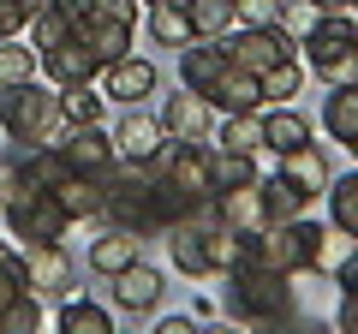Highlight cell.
Segmentation results:
<instances>
[{
    "instance_id": "obj_29",
    "label": "cell",
    "mask_w": 358,
    "mask_h": 334,
    "mask_svg": "<svg viewBox=\"0 0 358 334\" xmlns=\"http://www.w3.org/2000/svg\"><path fill=\"white\" fill-rule=\"evenodd\" d=\"M102 108H108L102 84H66V90H60V114H66V126H102Z\"/></svg>"
},
{
    "instance_id": "obj_44",
    "label": "cell",
    "mask_w": 358,
    "mask_h": 334,
    "mask_svg": "<svg viewBox=\"0 0 358 334\" xmlns=\"http://www.w3.org/2000/svg\"><path fill=\"white\" fill-rule=\"evenodd\" d=\"M346 13H352V18H358V0H346Z\"/></svg>"
},
{
    "instance_id": "obj_2",
    "label": "cell",
    "mask_w": 358,
    "mask_h": 334,
    "mask_svg": "<svg viewBox=\"0 0 358 334\" xmlns=\"http://www.w3.org/2000/svg\"><path fill=\"white\" fill-rule=\"evenodd\" d=\"M0 131L18 143V150H42V143H60L66 114H60V90L54 84H6L0 90Z\"/></svg>"
},
{
    "instance_id": "obj_11",
    "label": "cell",
    "mask_w": 358,
    "mask_h": 334,
    "mask_svg": "<svg viewBox=\"0 0 358 334\" xmlns=\"http://www.w3.org/2000/svg\"><path fill=\"white\" fill-rule=\"evenodd\" d=\"M155 119H162V131H167V138L215 143V119H221V114H215V108H209L197 90H179V96H167V102H162V114H155Z\"/></svg>"
},
{
    "instance_id": "obj_39",
    "label": "cell",
    "mask_w": 358,
    "mask_h": 334,
    "mask_svg": "<svg viewBox=\"0 0 358 334\" xmlns=\"http://www.w3.org/2000/svg\"><path fill=\"white\" fill-rule=\"evenodd\" d=\"M334 322H341L346 334H358V293H341V317Z\"/></svg>"
},
{
    "instance_id": "obj_22",
    "label": "cell",
    "mask_w": 358,
    "mask_h": 334,
    "mask_svg": "<svg viewBox=\"0 0 358 334\" xmlns=\"http://www.w3.org/2000/svg\"><path fill=\"white\" fill-rule=\"evenodd\" d=\"M257 203H263V227H293L299 215H305V203L293 197V185L281 180V173H257Z\"/></svg>"
},
{
    "instance_id": "obj_5",
    "label": "cell",
    "mask_w": 358,
    "mask_h": 334,
    "mask_svg": "<svg viewBox=\"0 0 358 334\" xmlns=\"http://www.w3.org/2000/svg\"><path fill=\"white\" fill-rule=\"evenodd\" d=\"M221 48H227V60L245 66V72H268L275 60L299 54V42L287 36L281 24H233L227 36H221Z\"/></svg>"
},
{
    "instance_id": "obj_4",
    "label": "cell",
    "mask_w": 358,
    "mask_h": 334,
    "mask_svg": "<svg viewBox=\"0 0 358 334\" xmlns=\"http://www.w3.org/2000/svg\"><path fill=\"white\" fill-rule=\"evenodd\" d=\"M0 215H6V227H13L18 245L66 239V227H72V215H66V209L54 203L48 191H36V185H6V197H0Z\"/></svg>"
},
{
    "instance_id": "obj_36",
    "label": "cell",
    "mask_w": 358,
    "mask_h": 334,
    "mask_svg": "<svg viewBox=\"0 0 358 334\" xmlns=\"http://www.w3.org/2000/svg\"><path fill=\"white\" fill-rule=\"evenodd\" d=\"M90 13H96V18H114V24H131V30H138V18H143V0H90Z\"/></svg>"
},
{
    "instance_id": "obj_38",
    "label": "cell",
    "mask_w": 358,
    "mask_h": 334,
    "mask_svg": "<svg viewBox=\"0 0 358 334\" xmlns=\"http://www.w3.org/2000/svg\"><path fill=\"white\" fill-rule=\"evenodd\" d=\"M155 334H197V317H155Z\"/></svg>"
},
{
    "instance_id": "obj_26",
    "label": "cell",
    "mask_w": 358,
    "mask_h": 334,
    "mask_svg": "<svg viewBox=\"0 0 358 334\" xmlns=\"http://www.w3.org/2000/svg\"><path fill=\"white\" fill-rule=\"evenodd\" d=\"M215 215L239 233H257L263 227V203H257V180L251 185H233V191H215Z\"/></svg>"
},
{
    "instance_id": "obj_30",
    "label": "cell",
    "mask_w": 358,
    "mask_h": 334,
    "mask_svg": "<svg viewBox=\"0 0 358 334\" xmlns=\"http://www.w3.org/2000/svg\"><path fill=\"white\" fill-rule=\"evenodd\" d=\"M245 263V233L227 227V221H215L209 227V275H233Z\"/></svg>"
},
{
    "instance_id": "obj_43",
    "label": "cell",
    "mask_w": 358,
    "mask_h": 334,
    "mask_svg": "<svg viewBox=\"0 0 358 334\" xmlns=\"http://www.w3.org/2000/svg\"><path fill=\"white\" fill-rule=\"evenodd\" d=\"M18 6H24V13H36V6H42V0H18Z\"/></svg>"
},
{
    "instance_id": "obj_32",
    "label": "cell",
    "mask_w": 358,
    "mask_h": 334,
    "mask_svg": "<svg viewBox=\"0 0 358 334\" xmlns=\"http://www.w3.org/2000/svg\"><path fill=\"white\" fill-rule=\"evenodd\" d=\"M36 72H42L36 48H24L18 36L0 42V90H6V84H24V78H36Z\"/></svg>"
},
{
    "instance_id": "obj_15",
    "label": "cell",
    "mask_w": 358,
    "mask_h": 334,
    "mask_svg": "<svg viewBox=\"0 0 358 334\" xmlns=\"http://www.w3.org/2000/svg\"><path fill=\"white\" fill-rule=\"evenodd\" d=\"M143 257V233H126V227H114V221H96V239H90V269L102 275H120L126 263H138Z\"/></svg>"
},
{
    "instance_id": "obj_10",
    "label": "cell",
    "mask_w": 358,
    "mask_h": 334,
    "mask_svg": "<svg viewBox=\"0 0 358 334\" xmlns=\"http://www.w3.org/2000/svg\"><path fill=\"white\" fill-rule=\"evenodd\" d=\"M281 180L293 185V197H299L305 209L322 203V191H329V180H334L322 143H299V150H287V155H281Z\"/></svg>"
},
{
    "instance_id": "obj_37",
    "label": "cell",
    "mask_w": 358,
    "mask_h": 334,
    "mask_svg": "<svg viewBox=\"0 0 358 334\" xmlns=\"http://www.w3.org/2000/svg\"><path fill=\"white\" fill-rule=\"evenodd\" d=\"M24 24H30V13H24V6H18V0H0V42H6V36H18Z\"/></svg>"
},
{
    "instance_id": "obj_27",
    "label": "cell",
    "mask_w": 358,
    "mask_h": 334,
    "mask_svg": "<svg viewBox=\"0 0 358 334\" xmlns=\"http://www.w3.org/2000/svg\"><path fill=\"white\" fill-rule=\"evenodd\" d=\"M257 180V155H239V150H209V197L215 191H233V185H251Z\"/></svg>"
},
{
    "instance_id": "obj_9",
    "label": "cell",
    "mask_w": 358,
    "mask_h": 334,
    "mask_svg": "<svg viewBox=\"0 0 358 334\" xmlns=\"http://www.w3.org/2000/svg\"><path fill=\"white\" fill-rule=\"evenodd\" d=\"M36 60H42V72H48L54 90H66V84H96V78H102V54L90 48V42H78V36L42 48Z\"/></svg>"
},
{
    "instance_id": "obj_24",
    "label": "cell",
    "mask_w": 358,
    "mask_h": 334,
    "mask_svg": "<svg viewBox=\"0 0 358 334\" xmlns=\"http://www.w3.org/2000/svg\"><path fill=\"white\" fill-rule=\"evenodd\" d=\"M60 334H114V310L96 298H60Z\"/></svg>"
},
{
    "instance_id": "obj_12",
    "label": "cell",
    "mask_w": 358,
    "mask_h": 334,
    "mask_svg": "<svg viewBox=\"0 0 358 334\" xmlns=\"http://www.w3.org/2000/svg\"><path fill=\"white\" fill-rule=\"evenodd\" d=\"M54 150H60L66 161L78 167V173H102V180H108V167L120 161V150H114V131H102V126H66Z\"/></svg>"
},
{
    "instance_id": "obj_33",
    "label": "cell",
    "mask_w": 358,
    "mask_h": 334,
    "mask_svg": "<svg viewBox=\"0 0 358 334\" xmlns=\"http://www.w3.org/2000/svg\"><path fill=\"white\" fill-rule=\"evenodd\" d=\"M36 328H42V298L18 293L13 305H6V317H0V334H36Z\"/></svg>"
},
{
    "instance_id": "obj_45",
    "label": "cell",
    "mask_w": 358,
    "mask_h": 334,
    "mask_svg": "<svg viewBox=\"0 0 358 334\" xmlns=\"http://www.w3.org/2000/svg\"><path fill=\"white\" fill-rule=\"evenodd\" d=\"M346 150H352V161H358V138H352V143H346Z\"/></svg>"
},
{
    "instance_id": "obj_34",
    "label": "cell",
    "mask_w": 358,
    "mask_h": 334,
    "mask_svg": "<svg viewBox=\"0 0 358 334\" xmlns=\"http://www.w3.org/2000/svg\"><path fill=\"white\" fill-rule=\"evenodd\" d=\"M317 18H322V13H317V6H310V0H281V30H287V36H293V42L305 36V30L317 24Z\"/></svg>"
},
{
    "instance_id": "obj_20",
    "label": "cell",
    "mask_w": 358,
    "mask_h": 334,
    "mask_svg": "<svg viewBox=\"0 0 358 334\" xmlns=\"http://www.w3.org/2000/svg\"><path fill=\"white\" fill-rule=\"evenodd\" d=\"M72 36H78V42H90V48L102 54V66H108V60H120V54H131V24H114V18H96V13L78 18Z\"/></svg>"
},
{
    "instance_id": "obj_6",
    "label": "cell",
    "mask_w": 358,
    "mask_h": 334,
    "mask_svg": "<svg viewBox=\"0 0 358 334\" xmlns=\"http://www.w3.org/2000/svg\"><path fill=\"white\" fill-rule=\"evenodd\" d=\"M24 251V269H30V293L36 298H72L78 293V269L72 257H66V245L60 239H36V245H18Z\"/></svg>"
},
{
    "instance_id": "obj_17",
    "label": "cell",
    "mask_w": 358,
    "mask_h": 334,
    "mask_svg": "<svg viewBox=\"0 0 358 334\" xmlns=\"http://www.w3.org/2000/svg\"><path fill=\"white\" fill-rule=\"evenodd\" d=\"M299 143H310V119L299 114L293 102H268L263 108V150L287 155V150H299Z\"/></svg>"
},
{
    "instance_id": "obj_3",
    "label": "cell",
    "mask_w": 358,
    "mask_h": 334,
    "mask_svg": "<svg viewBox=\"0 0 358 334\" xmlns=\"http://www.w3.org/2000/svg\"><path fill=\"white\" fill-rule=\"evenodd\" d=\"M299 48H305L310 78H322V84H352L358 78V18L352 13H322L299 36Z\"/></svg>"
},
{
    "instance_id": "obj_1",
    "label": "cell",
    "mask_w": 358,
    "mask_h": 334,
    "mask_svg": "<svg viewBox=\"0 0 358 334\" xmlns=\"http://www.w3.org/2000/svg\"><path fill=\"white\" fill-rule=\"evenodd\" d=\"M221 281H227L221 310H227L239 328H287V322L299 317V305H293V275H275V269H257V263H239V269L221 275Z\"/></svg>"
},
{
    "instance_id": "obj_31",
    "label": "cell",
    "mask_w": 358,
    "mask_h": 334,
    "mask_svg": "<svg viewBox=\"0 0 358 334\" xmlns=\"http://www.w3.org/2000/svg\"><path fill=\"white\" fill-rule=\"evenodd\" d=\"M185 18H192L197 36H227L239 18H233V0H185Z\"/></svg>"
},
{
    "instance_id": "obj_16",
    "label": "cell",
    "mask_w": 358,
    "mask_h": 334,
    "mask_svg": "<svg viewBox=\"0 0 358 334\" xmlns=\"http://www.w3.org/2000/svg\"><path fill=\"white\" fill-rule=\"evenodd\" d=\"M162 239H167V263H173L179 275H192V281H203V275H209V227L179 221V227H167Z\"/></svg>"
},
{
    "instance_id": "obj_23",
    "label": "cell",
    "mask_w": 358,
    "mask_h": 334,
    "mask_svg": "<svg viewBox=\"0 0 358 334\" xmlns=\"http://www.w3.org/2000/svg\"><path fill=\"white\" fill-rule=\"evenodd\" d=\"M215 143L221 150H239V155H257L263 150V108H251V114H221Z\"/></svg>"
},
{
    "instance_id": "obj_41",
    "label": "cell",
    "mask_w": 358,
    "mask_h": 334,
    "mask_svg": "<svg viewBox=\"0 0 358 334\" xmlns=\"http://www.w3.org/2000/svg\"><path fill=\"white\" fill-rule=\"evenodd\" d=\"M317 13H346V0H310Z\"/></svg>"
},
{
    "instance_id": "obj_13",
    "label": "cell",
    "mask_w": 358,
    "mask_h": 334,
    "mask_svg": "<svg viewBox=\"0 0 358 334\" xmlns=\"http://www.w3.org/2000/svg\"><path fill=\"white\" fill-rule=\"evenodd\" d=\"M48 197H54L72 221H102V209H108V180H102V173H78V167H66L60 180L48 185Z\"/></svg>"
},
{
    "instance_id": "obj_25",
    "label": "cell",
    "mask_w": 358,
    "mask_h": 334,
    "mask_svg": "<svg viewBox=\"0 0 358 334\" xmlns=\"http://www.w3.org/2000/svg\"><path fill=\"white\" fill-rule=\"evenodd\" d=\"M305 60H299V54H287V60H275L268 66V72H257V90H263V108L268 102H293L299 90H305Z\"/></svg>"
},
{
    "instance_id": "obj_7",
    "label": "cell",
    "mask_w": 358,
    "mask_h": 334,
    "mask_svg": "<svg viewBox=\"0 0 358 334\" xmlns=\"http://www.w3.org/2000/svg\"><path fill=\"white\" fill-rule=\"evenodd\" d=\"M108 293H114V305L131 310V317H155L162 298H167V275L138 257V263H126L120 275H108Z\"/></svg>"
},
{
    "instance_id": "obj_8",
    "label": "cell",
    "mask_w": 358,
    "mask_h": 334,
    "mask_svg": "<svg viewBox=\"0 0 358 334\" xmlns=\"http://www.w3.org/2000/svg\"><path fill=\"white\" fill-rule=\"evenodd\" d=\"M102 96L108 102H126V108H138V102H150L155 90H162V72H155V60H143V54H120V60H108L102 66Z\"/></svg>"
},
{
    "instance_id": "obj_18",
    "label": "cell",
    "mask_w": 358,
    "mask_h": 334,
    "mask_svg": "<svg viewBox=\"0 0 358 334\" xmlns=\"http://www.w3.org/2000/svg\"><path fill=\"white\" fill-rule=\"evenodd\" d=\"M162 143H167L162 119L138 114V108H131V114L114 126V150H120V155H131V161H155V150H162Z\"/></svg>"
},
{
    "instance_id": "obj_35",
    "label": "cell",
    "mask_w": 358,
    "mask_h": 334,
    "mask_svg": "<svg viewBox=\"0 0 358 334\" xmlns=\"http://www.w3.org/2000/svg\"><path fill=\"white\" fill-rule=\"evenodd\" d=\"M239 24H281V0H233Z\"/></svg>"
},
{
    "instance_id": "obj_19",
    "label": "cell",
    "mask_w": 358,
    "mask_h": 334,
    "mask_svg": "<svg viewBox=\"0 0 358 334\" xmlns=\"http://www.w3.org/2000/svg\"><path fill=\"white\" fill-rule=\"evenodd\" d=\"M322 131H329L334 143L358 138V78L352 84H329V96H322Z\"/></svg>"
},
{
    "instance_id": "obj_21",
    "label": "cell",
    "mask_w": 358,
    "mask_h": 334,
    "mask_svg": "<svg viewBox=\"0 0 358 334\" xmlns=\"http://www.w3.org/2000/svg\"><path fill=\"white\" fill-rule=\"evenodd\" d=\"M143 24H150V36H155V48H185V42L197 36L192 30V18H185V0H155V6H143Z\"/></svg>"
},
{
    "instance_id": "obj_46",
    "label": "cell",
    "mask_w": 358,
    "mask_h": 334,
    "mask_svg": "<svg viewBox=\"0 0 358 334\" xmlns=\"http://www.w3.org/2000/svg\"><path fill=\"white\" fill-rule=\"evenodd\" d=\"M0 197H6V173H0Z\"/></svg>"
},
{
    "instance_id": "obj_47",
    "label": "cell",
    "mask_w": 358,
    "mask_h": 334,
    "mask_svg": "<svg viewBox=\"0 0 358 334\" xmlns=\"http://www.w3.org/2000/svg\"><path fill=\"white\" fill-rule=\"evenodd\" d=\"M143 6H155V0H143Z\"/></svg>"
},
{
    "instance_id": "obj_40",
    "label": "cell",
    "mask_w": 358,
    "mask_h": 334,
    "mask_svg": "<svg viewBox=\"0 0 358 334\" xmlns=\"http://www.w3.org/2000/svg\"><path fill=\"white\" fill-rule=\"evenodd\" d=\"M48 6H54V13H66V24H78V18L90 13V0H48Z\"/></svg>"
},
{
    "instance_id": "obj_42",
    "label": "cell",
    "mask_w": 358,
    "mask_h": 334,
    "mask_svg": "<svg viewBox=\"0 0 358 334\" xmlns=\"http://www.w3.org/2000/svg\"><path fill=\"white\" fill-rule=\"evenodd\" d=\"M18 257V251H13V245H6V239H0V269H6V263H13Z\"/></svg>"
},
{
    "instance_id": "obj_14",
    "label": "cell",
    "mask_w": 358,
    "mask_h": 334,
    "mask_svg": "<svg viewBox=\"0 0 358 334\" xmlns=\"http://www.w3.org/2000/svg\"><path fill=\"white\" fill-rule=\"evenodd\" d=\"M197 96H203V102L215 108V114H251V108H263V90H257V72H245V66H233V60L221 66V72L209 78V84H203Z\"/></svg>"
},
{
    "instance_id": "obj_28",
    "label": "cell",
    "mask_w": 358,
    "mask_h": 334,
    "mask_svg": "<svg viewBox=\"0 0 358 334\" xmlns=\"http://www.w3.org/2000/svg\"><path fill=\"white\" fill-rule=\"evenodd\" d=\"M329 227L346 233V239L358 245V173H346V180H329Z\"/></svg>"
}]
</instances>
